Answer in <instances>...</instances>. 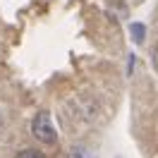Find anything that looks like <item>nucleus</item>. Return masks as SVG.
Instances as JSON below:
<instances>
[{
    "mask_svg": "<svg viewBox=\"0 0 158 158\" xmlns=\"http://www.w3.org/2000/svg\"><path fill=\"white\" fill-rule=\"evenodd\" d=\"M31 134L39 139V141H43V144H55V141H58V132L50 125V118L46 113H41V115L34 118V122H31Z\"/></svg>",
    "mask_w": 158,
    "mask_h": 158,
    "instance_id": "nucleus-1",
    "label": "nucleus"
},
{
    "mask_svg": "<svg viewBox=\"0 0 158 158\" xmlns=\"http://www.w3.org/2000/svg\"><path fill=\"white\" fill-rule=\"evenodd\" d=\"M129 31H132V41H137V43H141V41H144V34H146L144 24H132V27H129Z\"/></svg>",
    "mask_w": 158,
    "mask_h": 158,
    "instance_id": "nucleus-2",
    "label": "nucleus"
},
{
    "mask_svg": "<svg viewBox=\"0 0 158 158\" xmlns=\"http://www.w3.org/2000/svg\"><path fill=\"white\" fill-rule=\"evenodd\" d=\"M17 158H46L41 151H34V148H27V151H22V153H17Z\"/></svg>",
    "mask_w": 158,
    "mask_h": 158,
    "instance_id": "nucleus-3",
    "label": "nucleus"
},
{
    "mask_svg": "<svg viewBox=\"0 0 158 158\" xmlns=\"http://www.w3.org/2000/svg\"><path fill=\"white\" fill-rule=\"evenodd\" d=\"M151 62H153V69L158 72V46L153 48V53H151Z\"/></svg>",
    "mask_w": 158,
    "mask_h": 158,
    "instance_id": "nucleus-4",
    "label": "nucleus"
}]
</instances>
